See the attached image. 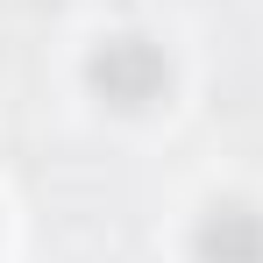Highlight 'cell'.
I'll return each instance as SVG.
<instances>
[{
    "label": "cell",
    "mask_w": 263,
    "mask_h": 263,
    "mask_svg": "<svg viewBox=\"0 0 263 263\" xmlns=\"http://www.w3.org/2000/svg\"><path fill=\"white\" fill-rule=\"evenodd\" d=\"M86 79H92V92L107 107L142 114V107H157L171 92V57H164V43H149V36H107V43L92 50Z\"/></svg>",
    "instance_id": "obj_1"
},
{
    "label": "cell",
    "mask_w": 263,
    "mask_h": 263,
    "mask_svg": "<svg viewBox=\"0 0 263 263\" xmlns=\"http://www.w3.org/2000/svg\"><path fill=\"white\" fill-rule=\"evenodd\" d=\"M192 256L199 263H263V214L242 199H220L192 235Z\"/></svg>",
    "instance_id": "obj_2"
}]
</instances>
